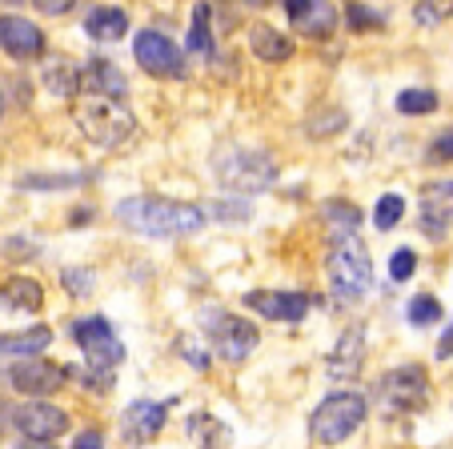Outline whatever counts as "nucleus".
<instances>
[{"mask_svg": "<svg viewBox=\"0 0 453 449\" xmlns=\"http://www.w3.org/2000/svg\"><path fill=\"white\" fill-rule=\"evenodd\" d=\"M117 217L141 237H188L205 225V213L197 205L165 201V197H128L117 205Z\"/></svg>", "mask_w": 453, "mask_h": 449, "instance_id": "nucleus-1", "label": "nucleus"}, {"mask_svg": "<svg viewBox=\"0 0 453 449\" xmlns=\"http://www.w3.org/2000/svg\"><path fill=\"white\" fill-rule=\"evenodd\" d=\"M73 117H77V128L85 133V141L101 144V149H125L137 133V117L125 105V97L77 93Z\"/></svg>", "mask_w": 453, "mask_h": 449, "instance_id": "nucleus-2", "label": "nucleus"}, {"mask_svg": "<svg viewBox=\"0 0 453 449\" xmlns=\"http://www.w3.org/2000/svg\"><path fill=\"white\" fill-rule=\"evenodd\" d=\"M329 285H334L337 301H361L373 285L369 249L357 233H334L329 241Z\"/></svg>", "mask_w": 453, "mask_h": 449, "instance_id": "nucleus-3", "label": "nucleus"}, {"mask_svg": "<svg viewBox=\"0 0 453 449\" xmlns=\"http://www.w3.org/2000/svg\"><path fill=\"white\" fill-rule=\"evenodd\" d=\"M217 181L233 193H261V189L273 185L277 177V165L269 153L261 149H245V144H229L217 153Z\"/></svg>", "mask_w": 453, "mask_h": 449, "instance_id": "nucleus-4", "label": "nucleus"}, {"mask_svg": "<svg viewBox=\"0 0 453 449\" xmlns=\"http://www.w3.org/2000/svg\"><path fill=\"white\" fill-rule=\"evenodd\" d=\"M361 425H365V398L345 390V393H329V398L313 409L309 430H313V437L321 441V445H342Z\"/></svg>", "mask_w": 453, "mask_h": 449, "instance_id": "nucleus-5", "label": "nucleus"}, {"mask_svg": "<svg viewBox=\"0 0 453 449\" xmlns=\"http://www.w3.org/2000/svg\"><path fill=\"white\" fill-rule=\"evenodd\" d=\"M73 333H77V345L85 353L88 369H112V365L125 361V341L117 337L109 317H81Z\"/></svg>", "mask_w": 453, "mask_h": 449, "instance_id": "nucleus-6", "label": "nucleus"}, {"mask_svg": "<svg viewBox=\"0 0 453 449\" xmlns=\"http://www.w3.org/2000/svg\"><path fill=\"white\" fill-rule=\"evenodd\" d=\"M377 401L385 409H421L429 401V377L421 365H402L389 369L377 382Z\"/></svg>", "mask_w": 453, "mask_h": 449, "instance_id": "nucleus-7", "label": "nucleus"}, {"mask_svg": "<svg viewBox=\"0 0 453 449\" xmlns=\"http://www.w3.org/2000/svg\"><path fill=\"white\" fill-rule=\"evenodd\" d=\"M209 337H213V349L221 353V361H229V365H241L257 349V341H261L257 329H253V321L233 317V314L209 317Z\"/></svg>", "mask_w": 453, "mask_h": 449, "instance_id": "nucleus-8", "label": "nucleus"}, {"mask_svg": "<svg viewBox=\"0 0 453 449\" xmlns=\"http://www.w3.org/2000/svg\"><path fill=\"white\" fill-rule=\"evenodd\" d=\"M133 57H137V65L145 68V73H153V77H185V57H180V49L165 33H157V28L137 33Z\"/></svg>", "mask_w": 453, "mask_h": 449, "instance_id": "nucleus-9", "label": "nucleus"}, {"mask_svg": "<svg viewBox=\"0 0 453 449\" xmlns=\"http://www.w3.org/2000/svg\"><path fill=\"white\" fill-rule=\"evenodd\" d=\"M12 425L25 433V441H52L69 430V414L52 401H25L12 409Z\"/></svg>", "mask_w": 453, "mask_h": 449, "instance_id": "nucleus-10", "label": "nucleus"}, {"mask_svg": "<svg viewBox=\"0 0 453 449\" xmlns=\"http://www.w3.org/2000/svg\"><path fill=\"white\" fill-rule=\"evenodd\" d=\"M12 390L17 393H33V401H44V393H57L69 377V369L57 361H44V357H28V361H17L12 365Z\"/></svg>", "mask_w": 453, "mask_h": 449, "instance_id": "nucleus-11", "label": "nucleus"}, {"mask_svg": "<svg viewBox=\"0 0 453 449\" xmlns=\"http://www.w3.org/2000/svg\"><path fill=\"white\" fill-rule=\"evenodd\" d=\"M418 225L426 237L441 241L453 229V181H434L421 189L418 201Z\"/></svg>", "mask_w": 453, "mask_h": 449, "instance_id": "nucleus-12", "label": "nucleus"}, {"mask_svg": "<svg viewBox=\"0 0 453 449\" xmlns=\"http://www.w3.org/2000/svg\"><path fill=\"white\" fill-rule=\"evenodd\" d=\"M245 306L253 314L269 317V321H301L313 306V297L305 293H269V289H257V293H245Z\"/></svg>", "mask_w": 453, "mask_h": 449, "instance_id": "nucleus-13", "label": "nucleus"}, {"mask_svg": "<svg viewBox=\"0 0 453 449\" xmlns=\"http://www.w3.org/2000/svg\"><path fill=\"white\" fill-rule=\"evenodd\" d=\"M0 49L12 60H36L44 52V33L25 17H0Z\"/></svg>", "mask_w": 453, "mask_h": 449, "instance_id": "nucleus-14", "label": "nucleus"}, {"mask_svg": "<svg viewBox=\"0 0 453 449\" xmlns=\"http://www.w3.org/2000/svg\"><path fill=\"white\" fill-rule=\"evenodd\" d=\"M165 430V406H157V401H133V406L125 409V417H120V433H125V441H133V445H149V441H157V433Z\"/></svg>", "mask_w": 453, "mask_h": 449, "instance_id": "nucleus-15", "label": "nucleus"}, {"mask_svg": "<svg viewBox=\"0 0 453 449\" xmlns=\"http://www.w3.org/2000/svg\"><path fill=\"white\" fill-rule=\"evenodd\" d=\"M285 9H289V20L297 25V33L317 36V41H326L337 28V9L326 0H289Z\"/></svg>", "mask_w": 453, "mask_h": 449, "instance_id": "nucleus-16", "label": "nucleus"}, {"mask_svg": "<svg viewBox=\"0 0 453 449\" xmlns=\"http://www.w3.org/2000/svg\"><path fill=\"white\" fill-rule=\"evenodd\" d=\"M81 93H104V97H125V73L109 60H88L85 73H81Z\"/></svg>", "mask_w": 453, "mask_h": 449, "instance_id": "nucleus-17", "label": "nucleus"}, {"mask_svg": "<svg viewBox=\"0 0 453 449\" xmlns=\"http://www.w3.org/2000/svg\"><path fill=\"white\" fill-rule=\"evenodd\" d=\"M0 297H4V306L9 309L36 314V309L44 306V285L36 277H28V273H17V277H9L4 285H0Z\"/></svg>", "mask_w": 453, "mask_h": 449, "instance_id": "nucleus-18", "label": "nucleus"}, {"mask_svg": "<svg viewBox=\"0 0 453 449\" xmlns=\"http://www.w3.org/2000/svg\"><path fill=\"white\" fill-rule=\"evenodd\" d=\"M361 353H365V337H361V325H353L349 333H342V345L329 357V377H357L361 369Z\"/></svg>", "mask_w": 453, "mask_h": 449, "instance_id": "nucleus-19", "label": "nucleus"}, {"mask_svg": "<svg viewBox=\"0 0 453 449\" xmlns=\"http://www.w3.org/2000/svg\"><path fill=\"white\" fill-rule=\"evenodd\" d=\"M249 49H253V57H261V60H289L293 57V41L285 33H277V28H269V25H253L249 28Z\"/></svg>", "mask_w": 453, "mask_h": 449, "instance_id": "nucleus-20", "label": "nucleus"}, {"mask_svg": "<svg viewBox=\"0 0 453 449\" xmlns=\"http://www.w3.org/2000/svg\"><path fill=\"white\" fill-rule=\"evenodd\" d=\"M44 89H49L52 97H77L81 93V73L77 65H73L69 57H52L49 65H44Z\"/></svg>", "mask_w": 453, "mask_h": 449, "instance_id": "nucleus-21", "label": "nucleus"}, {"mask_svg": "<svg viewBox=\"0 0 453 449\" xmlns=\"http://www.w3.org/2000/svg\"><path fill=\"white\" fill-rule=\"evenodd\" d=\"M185 437H193V445L197 449H225L229 445V430H225V422H217V417H209V414L188 417Z\"/></svg>", "mask_w": 453, "mask_h": 449, "instance_id": "nucleus-22", "label": "nucleus"}, {"mask_svg": "<svg viewBox=\"0 0 453 449\" xmlns=\"http://www.w3.org/2000/svg\"><path fill=\"white\" fill-rule=\"evenodd\" d=\"M85 28H88V36H93V41H120V36L128 33V17H125V9L101 4V9L88 12Z\"/></svg>", "mask_w": 453, "mask_h": 449, "instance_id": "nucleus-23", "label": "nucleus"}, {"mask_svg": "<svg viewBox=\"0 0 453 449\" xmlns=\"http://www.w3.org/2000/svg\"><path fill=\"white\" fill-rule=\"evenodd\" d=\"M49 341H52V333H49V325H36V329H28V333H12V337H4L0 341V349L4 353H12V357H36V353H44L49 349Z\"/></svg>", "mask_w": 453, "mask_h": 449, "instance_id": "nucleus-24", "label": "nucleus"}, {"mask_svg": "<svg viewBox=\"0 0 453 449\" xmlns=\"http://www.w3.org/2000/svg\"><path fill=\"white\" fill-rule=\"evenodd\" d=\"M397 109H402L405 117H426V112L437 109V93H429V89H405V93L397 97Z\"/></svg>", "mask_w": 453, "mask_h": 449, "instance_id": "nucleus-25", "label": "nucleus"}, {"mask_svg": "<svg viewBox=\"0 0 453 449\" xmlns=\"http://www.w3.org/2000/svg\"><path fill=\"white\" fill-rule=\"evenodd\" d=\"M402 217H405V197L385 193L381 201H377V209H373V225H377V229H394Z\"/></svg>", "mask_w": 453, "mask_h": 449, "instance_id": "nucleus-26", "label": "nucleus"}, {"mask_svg": "<svg viewBox=\"0 0 453 449\" xmlns=\"http://www.w3.org/2000/svg\"><path fill=\"white\" fill-rule=\"evenodd\" d=\"M209 17H213V9L209 4H197L193 9V28H188V52H209Z\"/></svg>", "mask_w": 453, "mask_h": 449, "instance_id": "nucleus-27", "label": "nucleus"}, {"mask_svg": "<svg viewBox=\"0 0 453 449\" xmlns=\"http://www.w3.org/2000/svg\"><path fill=\"white\" fill-rule=\"evenodd\" d=\"M405 314H410V321H413V325H437V321H441V306H437L434 297H426V293L413 297Z\"/></svg>", "mask_w": 453, "mask_h": 449, "instance_id": "nucleus-28", "label": "nucleus"}, {"mask_svg": "<svg viewBox=\"0 0 453 449\" xmlns=\"http://www.w3.org/2000/svg\"><path fill=\"white\" fill-rule=\"evenodd\" d=\"M349 25L353 28L385 25V9H377V4H349Z\"/></svg>", "mask_w": 453, "mask_h": 449, "instance_id": "nucleus-29", "label": "nucleus"}, {"mask_svg": "<svg viewBox=\"0 0 453 449\" xmlns=\"http://www.w3.org/2000/svg\"><path fill=\"white\" fill-rule=\"evenodd\" d=\"M413 269H418V253H413V249H397V253L389 257V277L394 281L413 277Z\"/></svg>", "mask_w": 453, "mask_h": 449, "instance_id": "nucleus-30", "label": "nucleus"}, {"mask_svg": "<svg viewBox=\"0 0 453 449\" xmlns=\"http://www.w3.org/2000/svg\"><path fill=\"white\" fill-rule=\"evenodd\" d=\"M449 12H453V4H434V0L413 4V20H421V25H437V20H445Z\"/></svg>", "mask_w": 453, "mask_h": 449, "instance_id": "nucleus-31", "label": "nucleus"}, {"mask_svg": "<svg viewBox=\"0 0 453 449\" xmlns=\"http://www.w3.org/2000/svg\"><path fill=\"white\" fill-rule=\"evenodd\" d=\"M85 177H20V189H69V185H81Z\"/></svg>", "mask_w": 453, "mask_h": 449, "instance_id": "nucleus-32", "label": "nucleus"}, {"mask_svg": "<svg viewBox=\"0 0 453 449\" xmlns=\"http://www.w3.org/2000/svg\"><path fill=\"white\" fill-rule=\"evenodd\" d=\"M65 285H69L77 297H88V293H93V273H85V269H65Z\"/></svg>", "mask_w": 453, "mask_h": 449, "instance_id": "nucleus-33", "label": "nucleus"}, {"mask_svg": "<svg viewBox=\"0 0 453 449\" xmlns=\"http://www.w3.org/2000/svg\"><path fill=\"white\" fill-rule=\"evenodd\" d=\"M434 157H437V161H453V128L437 133V141H434Z\"/></svg>", "mask_w": 453, "mask_h": 449, "instance_id": "nucleus-34", "label": "nucleus"}, {"mask_svg": "<svg viewBox=\"0 0 453 449\" xmlns=\"http://www.w3.org/2000/svg\"><path fill=\"white\" fill-rule=\"evenodd\" d=\"M73 449H104L101 430H85V433H77V441H73Z\"/></svg>", "mask_w": 453, "mask_h": 449, "instance_id": "nucleus-35", "label": "nucleus"}, {"mask_svg": "<svg viewBox=\"0 0 453 449\" xmlns=\"http://www.w3.org/2000/svg\"><path fill=\"white\" fill-rule=\"evenodd\" d=\"M36 9L49 12V17H60V12H69V9H73V0H41Z\"/></svg>", "mask_w": 453, "mask_h": 449, "instance_id": "nucleus-36", "label": "nucleus"}, {"mask_svg": "<svg viewBox=\"0 0 453 449\" xmlns=\"http://www.w3.org/2000/svg\"><path fill=\"white\" fill-rule=\"evenodd\" d=\"M437 357H441V361L445 357H453V321H449V329L441 333V341H437Z\"/></svg>", "mask_w": 453, "mask_h": 449, "instance_id": "nucleus-37", "label": "nucleus"}, {"mask_svg": "<svg viewBox=\"0 0 453 449\" xmlns=\"http://www.w3.org/2000/svg\"><path fill=\"white\" fill-rule=\"evenodd\" d=\"M17 449H52V445H49V441H20Z\"/></svg>", "mask_w": 453, "mask_h": 449, "instance_id": "nucleus-38", "label": "nucleus"}, {"mask_svg": "<svg viewBox=\"0 0 453 449\" xmlns=\"http://www.w3.org/2000/svg\"><path fill=\"white\" fill-rule=\"evenodd\" d=\"M0 112H4V101H0Z\"/></svg>", "mask_w": 453, "mask_h": 449, "instance_id": "nucleus-39", "label": "nucleus"}]
</instances>
